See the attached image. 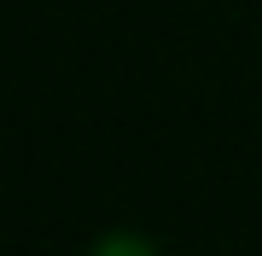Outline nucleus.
<instances>
[{
    "instance_id": "f257e3e1",
    "label": "nucleus",
    "mask_w": 262,
    "mask_h": 256,
    "mask_svg": "<svg viewBox=\"0 0 262 256\" xmlns=\"http://www.w3.org/2000/svg\"><path fill=\"white\" fill-rule=\"evenodd\" d=\"M99 256H146V250H140V245H134V239H111V245H105Z\"/></svg>"
}]
</instances>
